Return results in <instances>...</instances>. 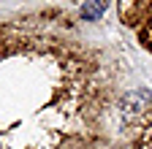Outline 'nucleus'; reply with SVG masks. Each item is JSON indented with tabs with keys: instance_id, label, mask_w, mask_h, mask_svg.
I'll use <instances>...</instances> for the list:
<instances>
[{
	"instance_id": "1",
	"label": "nucleus",
	"mask_w": 152,
	"mask_h": 149,
	"mask_svg": "<svg viewBox=\"0 0 152 149\" xmlns=\"http://www.w3.org/2000/svg\"><path fill=\"white\" fill-rule=\"evenodd\" d=\"M149 111H152V89L136 87L120 95V114L125 122H141Z\"/></svg>"
},
{
	"instance_id": "2",
	"label": "nucleus",
	"mask_w": 152,
	"mask_h": 149,
	"mask_svg": "<svg viewBox=\"0 0 152 149\" xmlns=\"http://www.w3.org/2000/svg\"><path fill=\"white\" fill-rule=\"evenodd\" d=\"M106 3H98V0H90V3H82L79 8H76V16H79L82 22H98L101 16L106 14Z\"/></svg>"
},
{
	"instance_id": "3",
	"label": "nucleus",
	"mask_w": 152,
	"mask_h": 149,
	"mask_svg": "<svg viewBox=\"0 0 152 149\" xmlns=\"http://www.w3.org/2000/svg\"><path fill=\"white\" fill-rule=\"evenodd\" d=\"M141 41L152 49V16H149V19L144 22V27H141Z\"/></svg>"
}]
</instances>
